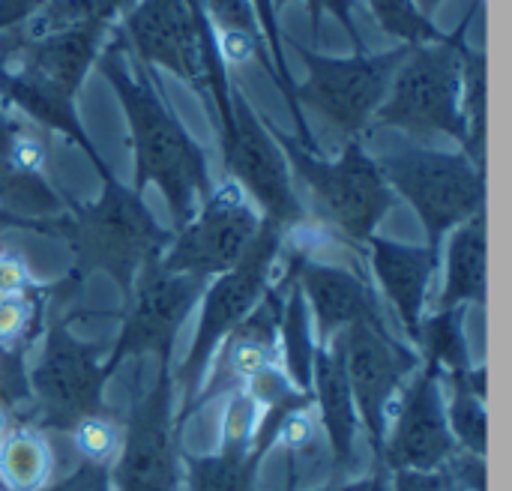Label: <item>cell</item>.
<instances>
[{
    "instance_id": "cell-15",
    "label": "cell",
    "mask_w": 512,
    "mask_h": 491,
    "mask_svg": "<svg viewBox=\"0 0 512 491\" xmlns=\"http://www.w3.org/2000/svg\"><path fill=\"white\" fill-rule=\"evenodd\" d=\"M369 252V267L375 282L381 285L384 297L390 300L393 312L399 315L402 327L414 342H420L423 330V315H426V297L429 285L438 270V249L432 246H414V243H399L372 234L366 243Z\"/></svg>"
},
{
    "instance_id": "cell-19",
    "label": "cell",
    "mask_w": 512,
    "mask_h": 491,
    "mask_svg": "<svg viewBox=\"0 0 512 491\" xmlns=\"http://www.w3.org/2000/svg\"><path fill=\"white\" fill-rule=\"evenodd\" d=\"M12 132L15 117L3 111L0 105V210L12 213L3 219L21 216L24 222H45L66 213L63 195L42 177H24L12 162Z\"/></svg>"
},
{
    "instance_id": "cell-24",
    "label": "cell",
    "mask_w": 512,
    "mask_h": 491,
    "mask_svg": "<svg viewBox=\"0 0 512 491\" xmlns=\"http://www.w3.org/2000/svg\"><path fill=\"white\" fill-rule=\"evenodd\" d=\"M462 114L468 126V147L474 165L483 168L486 156V57L465 42L462 48Z\"/></svg>"
},
{
    "instance_id": "cell-6",
    "label": "cell",
    "mask_w": 512,
    "mask_h": 491,
    "mask_svg": "<svg viewBox=\"0 0 512 491\" xmlns=\"http://www.w3.org/2000/svg\"><path fill=\"white\" fill-rule=\"evenodd\" d=\"M375 162L390 192L405 198L423 222L432 249L486 207V177L468 153L402 147Z\"/></svg>"
},
{
    "instance_id": "cell-34",
    "label": "cell",
    "mask_w": 512,
    "mask_h": 491,
    "mask_svg": "<svg viewBox=\"0 0 512 491\" xmlns=\"http://www.w3.org/2000/svg\"><path fill=\"white\" fill-rule=\"evenodd\" d=\"M201 491H243V471L234 459H219L204 465V474H198Z\"/></svg>"
},
{
    "instance_id": "cell-11",
    "label": "cell",
    "mask_w": 512,
    "mask_h": 491,
    "mask_svg": "<svg viewBox=\"0 0 512 491\" xmlns=\"http://www.w3.org/2000/svg\"><path fill=\"white\" fill-rule=\"evenodd\" d=\"M282 234L285 231L279 225L264 222L261 234L255 237L252 249L243 255V261L207 282L201 294V321L192 342L189 369H201L213 354V348L222 339H228L267 294L273 267L282 258Z\"/></svg>"
},
{
    "instance_id": "cell-25",
    "label": "cell",
    "mask_w": 512,
    "mask_h": 491,
    "mask_svg": "<svg viewBox=\"0 0 512 491\" xmlns=\"http://www.w3.org/2000/svg\"><path fill=\"white\" fill-rule=\"evenodd\" d=\"M249 3H252L255 15H258L261 30H264L267 51H270L273 69H276V78H279V93L285 96V102H288V108H291V117H294V123H297V138H294V141H297L300 147H306V150H315V138H312L309 123H306V117H303V111H300V105H297V96H294L297 81H294V75H291V69H288V60H285L282 30H279V9H276L273 0H249ZM315 153H318V150H315Z\"/></svg>"
},
{
    "instance_id": "cell-32",
    "label": "cell",
    "mask_w": 512,
    "mask_h": 491,
    "mask_svg": "<svg viewBox=\"0 0 512 491\" xmlns=\"http://www.w3.org/2000/svg\"><path fill=\"white\" fill-rule=\"evenodd\" d=\"M276 3V9H282L285 3H291V0H273ZM306 6H309V15H312V30L318 33V27H321V15L327 12V15H333L342 27H345V33H348V39H351V45H354V51L360 54V51H366V45H363V36H360V30H357V21H354V12H357V0H303Z\"/></svg>"
},
{
    "instance_id": "cell-16",
    "label": "cell",
    "mask_w": 512,
    "mask_h": 491,
    "mask_svg": "<svg viewBox=\"0 0 512 491\" xmlns=\"http://www.w3.org/2000/svg\"><path fill=\"white\" fill-rule=\"evenodd\" d=\"M93 354L66 327H51L45 351L33 369L36 393L60 411H81L96 393Z\"/></svg>"
},
{
    "instance_id": "cell-21",
    "label": "cell",
    "mask_w": 512,
    "mask_h": 491,
    "mask_svg": "<svg viewBox=\"0 0 512 491\" xmlns=\"http://www.w3.org/2000/svg\"><path fill=\"white\" fill-rule=\"evenodd\" d=\"M174 465L168 435L162 429L159 405L147 414V420L132 432L123 462H120V486L123 491H171Z\"/></svg>"
},
{
    "instance_id": "cell-9",
    "label": "cell",
    "mask_w": 512,
    "mask_h": 491,
    "mask_svg": "<svg viewBox=\"0 0 512 491\" xmlns=\"http://www.w3.org/2000/svg\"><path fill=\"white\" fill-rule=\"evenodd\" d=\"M261 228L264 219L255 204L240 192L234 180H228L204 198V204L183 228H177V237L168 240L159 264L168 273L210 282L243 261Z\"/></svg>"
},
{
    "instance_id": "cell-4",
    "label": "cell",
    "mask_w": 512,
    "mask_h": 491,
    "mask_svg": "<svg viewBox=\"0 0 512 491\" xmlns=\"http://www.w3.org/2000/svg\"><path fill=\"white\" fill-rule=\"evenodd\" d=\"M480 6L483 0H474L471 15ZM471 15L456 33L408 48L381 108L372 117V126L399 129L414 138L447 135L459 141L465 153L468 126L462 114V48Z\"/></svg>"
},
{
    "instance_id": "cell-28",
    "label": "cell",
    "mask_w": 512,
    "mask_h": 491,
    "mask_svg": "<svg viewBox=\"0 0 512 491\" xmlns=\"http://www.w3.org/2000/svg\"><path fill=\"white\" fill-rule=\"evenodd\" d=\"M375 21L381 24L384 33L396 36L402 45H423V42H435L444 33L432 24V18H426L414 0H366Z\"/></svg>"
},
{
    "instance_id": "cell-40",
    "label": "cell",
    "mask_w": 512,
    "mask_h": 491,
    "mask_svg": "<svg viewBox=\"0 0 512 491\" xmlns=\"http://www.w3.org/2000/svg\"><path fill=\"white\" fill-rule=\"evenodd\" d=\"M3 372H6V348H0V381H3Z\"/></svg>"
},
{
    "instance_id": "cell-3",
    "label": "cell",
    "mask_w": 512,
    "mask_h": 491,
    "mask_svg": "<svg viewBox=\"0 0 512 491\" xmlns=\"http://www.w3.org/2000/svg\"><path fill=\"white\" fill-rule=\"evenodd\" d=\"M27 228L60 231L75 252L78 270L108 273L126 294L141 270L159 258L168 246V234L159 228L141 195L123 183L102 180V195L93 204L75 207L57 219L24 222Z\"/></svg>"
},
{
    "instance_id": "cell-13",
    "label": "cell",
    "mask_w": 512,
    "mask_h": 491,
    "mask_svg": "<svg viewBox=\"0 0 512 491\" xmlns=\"http://www.w3.org/2000/svg\"><path fill=\"white\" fill-rule=\"evenodd\" d=\"M291 279L300 288L309 315H315L324 342L363 321L384 324L369 282L351 264L327 261L318 255H300V261L294 258Z\"/></svg>"
},
{
    "instance_id": "cell-23",
    "label": "cell",
    "mask_w": 512,
    "mask_h": 491,
    "mask_svg": "<svg viewBox=\"0 0 512 491\" xmlns=\"http://www.w3.org/2000/svg\"><path fill=\"white\" fill-rule=\"evenodd\" d=\"M111 24L114 12L108 6V0H48L33 18H27L21 27L3 33L9 39H42V36H54V33H66L75 27H87V24Z\"/></svg>"
},
{
    "instance_id": "cell-39",
    "label": "cell",
    "mask_w": 512,
    "mask_h": 491,
    "mask_svg": "<svg viewBox=\"0 0 512 491\" xmlns=\"http://www.w3.org/2000/svg\"><path fill=\"white\" fill-rule=\"evenodd\" d=\"M6 435H9V411L0 405V441H3Z\"/></svg>"
},
{
    "instance_id": "cell-37",
    "label": "cell",
    "mask_w": 512,
    "mask_h": 491,
    "mask_svg": "<svg viewBox=\"0 0 512 491\" xmlns=\"http://www.w3.org/2000/svg\"><path fill=\"white\" fill-rule=\"evenodd\" d=\"M108 6H111V12H114V18H117V15H126V12L135 6V0H108Z\"/></svg>"
},
{
    "instance_id": "cell-8",
    "label": "cell",
    "mask_w": 512,
    "mask_h": 491,
    "mask_svg": "<svg viewBox=\"0 0 512 491\" xmlns=\"http://www.w3.org/2000/svg\"><path fill=\"white\" fill-rule=\"evenodd\" d=\"M219 141L231 180L255 204L264 222L285 231L306 219L282 147L237 87H231V126L219 132Z\"/></svg>"
},
{
    "instance_id": "cell-17",
    "label": "cell",
    "mask_w": 512,
    "mask_h": 491,
    "mask_svg": "<svg viewBox=\"0 0 512 491\" xmlns=\"http://www.w3.org/2000/svg\"><path fill=\"white\" fill-rule=\"evenodd\" d=\"M483 303H486V213H477L450 231L438 309H468Z\"/></svg>"
},
{
    "instance_id": "cell-22",
    "label": "cell",
    "mask_w": 512,
    "mask_h": 491,
    "mask_svg": "<svg viewBox=\"0 0 512 491\" xmlns=\"http://www.w3.org/2000/svg\"><path fill=\"white\" fill-rule=\"evenodd\" d=\"M51 474V450L33 432H9L0 441V483L9 491H36Z\"/></svg>"
},
{
    "instance_id": "cell-38",
    "label": "cell",
    "mask_w": 512,
    "mask_h": 491,
    "mask_svg": "<svg viewBox=\"0 0 512 491\" xmlns=\"http://www.w3.org/2000/svg\"><path fill=\"white\" fill-rule=\"evenodd\" d=\"M414 3H417V9H420V12H423L426 18H432L435 6H438V3H444V0H414Z\"/></svg>"
},
{
    "instance_id": "cell-5",
    "label": "cell",
    "mask_w": 512,
    "mask_h": 491,
    "mask_svg": "<svg viewBox=\"0 0 512 491\" xmlns=\"http://www.w3.org/2000/svg\"><path fill=\"white\" fill-rule=\"evenodd\" d=\"M276 144L285 153L288 168L306 186L315 204V216L342 243H366L381 219L393 210L396 195L384 183L378 162L360 141H345L336 159H324L315 150L300 147L291 135L270 126Z\"/></svg>"
},
{
    "instance_id": "cell-10",
    "label": "cell",
    "mask_w": 512,
    "mask_h": 491,
    "mask_svg": "<svg viewBox=\"0 0 512 491\" xmlns=\"http://www.w3.org/2000/svg\"><path fill=\"white\" fill-rule=\"evenodd\" d=\"M204 24L201 0H135L117 39L141 63L162 66L198 93H207Z\"/></svg>"
},
{
    "instance_id": "cell-31",
    "label": "cell",
    "mask_w": 512,
    "mask_h": 491,
    "mask_svg": "<svg viewBox=\"0 0 512 491\" xmlns=\"http://www.w3.org/2000/svg\"><path fill=\"white\" fill-rule=\"evenodd\" d=\"M36 300L30 294H0V348L15 345L33 321Z\"/></svg>"
},
{
    "instance_id": "cell-30",
    "label": "cell",
    "mask_w": 512,
    "mask_h": 491,
    "mask_svg": "<svg viewBox=\"0 0 512 491\" xmlns=\"http://www.w3.org/2000/svg\"><path fill=\"white\" fill-rule=\"evenodd\" d=\"M273 435H276L273 438L276 447H282L288 453H303L318 438V417H315L312 408H294V411H288L279 420V426H276Z\"/></svg>"
},
{
    "instance_id": "cell-27",
    "label": "cell",
    "mask_w": 512,
    "mask_h": 491,
    "mask_svg": "<svg viewBox=\"0 0 512 491\" xmlns=\"http://www.w3.org/2000/svg\"><path fill=\"white\" fill-rule=\"evenodd\" d=\"M279 336H282V348L288 354L294 381H306V372L312 363V330H309V306H306L300 288L294 285V279H291L285 303H282Z\"/></svg>"
},
{
    "instance_id": "cell-12",
    "label": "cell",
    "mask_w": 512,
    "mask_h": 491,
    "mask_svg": "<svg viewBox=\"0 0 512 491\" xmlns=\"http://www.w3.org/2000/svg\"><path fill=\"white\" fill-rule=\"evenodd\" d=\"M204 288V279L168 273L159 258H153L132 285V309L123 324L114 360L138 351H168Z\"/></svg>"
},
{
    "instance_id": "cell-26",
    "label": "cell",
    "mask_w": 512,
    "mask_h": 491,
    "mask_svg": "<svg viewBox=\"0 0 512 491\" xmlns=\"http://www.w3.org/2000/svg\"><path fill=\"white\" fill-rule=\"evenodd\" d=\"M315 372H318V393H321V408L330 423V432L336 444H348L351 438V387L342 372V360L336 348H321L315 357Z\"/></svg>"
},
{
    "instance_id": "cell-33",
    "label": "cell",
    "mask_w": 512,
    "mask_h": 491,
    "mask_svg": "<svg viewBox=\"0 0 512 491\" xmlns=\"http://www.w3.org/2000/svg\"><path fill=\"white\" fill-rule=\"evenodd\" d=\"M258 402L246 393V390H240V393H234L231 396V402H228V408H225V441L231 444V447H243L249 438H252V432H255V423H258Z\"/></svg>"
},
{
    "instance_id": "cell-2",
    "label": "cell",
    "mask_w": 512,
    "mask_h": 491,
    "mask_svg": "<svg viewBox=\"0 0 512 491\" xmlns=\"http://www.w3.org/2000/svg\"><path fill=\"white\" fill-rule=\"evenodd\" d=\"M111 24H87L42 39L0 36V99L15 105L42 129L66 135L93 162L102 180H111V168L90 144L78 114L75 96L87 69L96 63Z\"/></svg>"
},
{
    "instance_id": "cell-14",
    "label": "cell",
    "mask_w": 512,
    "mask_h": 491,
    "mask_svg": "<svg viewBox=\"0 0 512 491\" xmlns=\"http://www.w3.org/2000/svg\"><path fill=\"white\" fill-rule=\"evenodd\" d=\"M333 348L342 360L345 381L351 396L363 405V414L372 429H381L390 396L399 387V378L411 366V357L390 339L384 324H354L333 336Z\"/></svg>"
},
{
    "instance_id": "cell-35",
    "label": "cell",
    "mask_w": 512,
    "mask_h": 491,
    "mask_svg": "<svg viewBox=\"0 0 512 491\" xmlns=\"http://www.w3.org/2000/svg\"><path fill=\"white\" fill-rule=\"evenodd\" d=\"M30 285L27 264L12 252H0V294H27Z\"/></svg>"
},
{
    "instance_id": "cell-7",
    "label": "cell",
    "mask_w": 512,
    "mask_h": 491,
    "mask_svg": "<svg viewBox=\"0 0 512 491\" xmlns=\"http://www.w3.org/2000/svg\"><path fill=\"white\" fill-rule=\"evenodd\" d=\"M408 48L411 45H399L384 54L354 51V57H327L294 42V51L306 66V81L294 90L300 111L312 108L345 141H360V135L372 129V117L381 108Z\"/></svg>"
},
{
    "instance_id": "cell-18",
    "label": "cell",
    "mask_w": 512,
    "mask_h": 491,
    "mask_svg": "<svg viewBox=\"0 0 512 491\" xmlns=\"http://www.w3.org/2000/svg\"><path fill=\"white\" fill-rule=\"evenodd\" d=\"M201 6L213 30L216 48L222 54V63L225 66L258 63L279 87V78L267 51V39H264V30L258 24L252 3L249 0H201Z\"/></svg>"
},
{
    "instance_id": "cell-20",
    "label": "cell",
    "mask_w": 512,
    "mask_h": 491,
    "mask_svg": "<svg viewBox=\"0 0 512 491\" xmlns=\"http://www.w3.org/2000/svg\"><path fill=\"white\" fill-rule=\"evenodd\" d=\"M450 438L438 411L432 378H426L405 405L402 426L396 432V459L408 468H432L447 456Z\"/></svg>"
},
{
    "instance_id": "cell-1",
    "label": "cell",
    "mask_w": 512,
    "mask_h": 491,
    "mask_svg": "<svg viewBox=\"0 0 512 491\" xmlns=\"http://www.w3.org/2000/svg\"><path fill=\"white\" fill-rule=\"evenodd\" d=\"M96 63L111 84L129 126V141L135 153L132 189L144 195L147 186H156L171 210L174 225L183 228L213 192L204 147L171 114L156 87L144 75H135L129 69L120 39L108 42L105 51H99Z\"/></svg>"
},
{
    "instance_id": "cell-36",
    "label": "cell",
    "mask_w": 512,
    "mask_h": 491,
    "mask_svg": "<svg viewBox=\"0 0 512 491\" xmlns=\"http://www.w3.org/2000/svg\"><path fill=\"white\" fill-rule=\"evenodd\" d=\"M48 0H0V36L33 18Z\"/></svg>"
},
{
    "instance_id": "cell-29",
    "label": "cell",
    "mask_w": 512,
    "mask_h": 491,
    "mask_svg": "<svg viewBox=\"0 0 512 491\" xmlns=\"http://www.w3.org/2000/svg\"><path fill=\"white\" fill-rule=\"evenodd\" d=\"M72 444L81 459H87L90 465H102V462L114 459V453L120 450V429L108 417L84 414V417H78V423L72 429Z\"/></svg>"
}]
</instances>
